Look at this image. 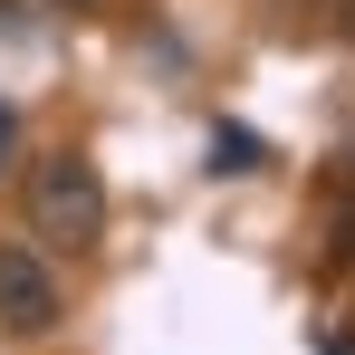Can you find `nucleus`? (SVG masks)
Returning <instances> with one entry per match:
<instances>
[{"label": "nucleus", "instance_id": "6", "mask_svg": "<svg viewBox=\"0 0 355 355\" xmlns=\"http://www.w3.org/2000/svg\"><path fill=\"white\" fill-rule=\"evenodd\" d=\"M317 355H355V336H327V346H317Z\"/></svg>", "mask_w": 355, "mask_h": 355}, {"label": "nucleus", "instance_id": "7", "mask_svg": "<svg viewBox=\"0 0 355 355\" xmlns=\"http://www.w3.org/2000/svg\"><path fill=\"white\" fill-rule=\"evenodd\" d=\"M336 164H346V182H355V135H346V154H336Z\"/></svg>", "mask_w": 355, "mask_h": 355}, {"label": "nucleus", "instance_id": "5", "mask_svg": "<svg viewBox=\"0 0 355 355\" xmlns=\"http://www.w3.org/2000/svg\"><path fill=\"white\" fill-rule=\"evenodd\" d=\"M19 164V106H0V173Z\"/></svg>", "mask_w": 355, "mask_h": 355}, {"label": "nucleus", "instance_id": "2", "mask_svg": "<svg viewBox=\"0 0 355 355\" xmlns=\"http://www.w3.org/2000/svg\"><path fill=\"white\" fill-rule=\"evenodd\" d=\"M0 317H10L19 336H49V327H58V279H49V259L19 250V240H0Z\"/></svg>", "mask_w": 355, "mask_h": 355}, {"label": "nucleus", "instance_id": "8", "mask_svg": "<svg viewBox=\"0 0 355 355\" xmlns=\"http://www.w3.org/2000/svg\"><path fill=\"white\" fill-rule=\"evenodd\" d=\"M58 10H96V0H58Z\"/></svg>", "mask_w": 355, "mask_h": 355}, {"label": "nucleus", "instance_id": "1", "mask_svg": "<svg viewBox=\"0 0 355 355\" xmlns=\"http://www.w3.org/2000/svg\"><path fill=\"white\" fill-rule=\"evenodd\" d=\"M29 231L49 240V250H96L106 240V182H96L87 154L29 164Z\"/></svg>", "mask_w": 355, "mask_h": 355}, {"label": "nucleus", "instance_id": "3", "mask_svg": "<svg viewBox=\"0 0 355 355\" xmlns=\"http://www.w3.org/2000/svg\"><path fill=\"white\" fill-rule=\"evenodd\" d=\"M211 173H259V135H240V125H211Z\"/></svg>", "mask_w": 355, "mask_h": 355}, {"label": "nucleus", "instance_id": "4", "mask_svg": "<svg viewBox=\"0 0 355 355\" xmlns=\"http://www.w3.org/2000/svg\"><path fill=\"white\" fill-rule=\"evenodd\" d=\"M327 259H336V269H346V259H355V202H346V211H336V231H327Z\"/></svg>", "mask_w": 355, "mask_h": 355}]
</instances>
